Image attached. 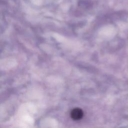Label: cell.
<instances>
[{
	"label": "cell",
	"mask_w": 128,
	"mask_h": 128,
	"mask_svg": "<svg viewBox=\"0 0 128 128\" xmlns=\"http://www.w3.org/2000/svg\"><path fill=\"white\" fill-rule=\"evenodd\" d=\"M71 116L74 120L80 119L83 116V112L82 110L78 108H76L71 112Z\"/></svg>",
	"instance_id": "6da1fadb"
}]
</instances>
